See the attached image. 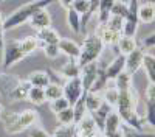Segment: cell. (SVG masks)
I'll use <instances>...</instances> for the list:
<instances>
[{
  "label": "cell",
  "instance_id": "6da1fadb",
  "mask_svg": "<svg viewBox=\"0 0 155 137\" xmlns=\"http://www.w3.org/2000/svg\"><path fill=\"white\" fill-rule=\"evenodd\" d=\"M53 2L51 0H34V2H28L22 6H19L17 9H14L9 16L5 17L3 20V31H11L20 25L30 22V19L33 17V14L36 11L42 9V8H47L48 5H51Z\"/></svg>",
  "mask_w": 155,
  "mask_h": 137
},
{
  "label": "cell",
  "instance_id": "7a4b0ae2",
  "mask_svg": "<svg viewBox=\"0 0 155 137\" xmlns=\"http://www.w3.org/2000/svg\"><path fill=\"white\" fill-rule=\"evenodd\" d=\"M104 48H106L104 44L101 42V39L95 33L85 36L81 44V55H79V59H78V66L82 69L88 64L98 62L99 56L104 52Z\"/></svg>",
  "mask_w": 155,
  "mask_h": 137
},
{
  "label": "cell",
  "instance_id": "3957f363",
  "mask_svg": "<svg viewBox=\"0 0 155 137\" xmlns=\"http://www.w3.org/2000/svg\"><path fill=\"white\" fill-rule=\"evenodd\" d=\"M25 58H27V55L23 52L20 41H17V39L6 41L5 47L2 50V69H9Z\"/></svg>",
  "mask_w": 155,
  "mask_h": 137
},
{
  "label": "cell",
  "instance_id": "277c9868",
  "mask_svg": "<svg viewBox=\"0 0 155 137\" xmlns=\"http://www.w3.org/2000/svg\"><path fill=\"white\" fill-rule=\"evenodd\" d=\"M37 120H39V114L34 109H25V111L19 112V115H17L14 123L5 128V132L9 134V135L19 134V132H22L25 129L33 128V125H36Z\"/></svg>",
  "mask_w": 155,
  "mask_h": 137
},
{
  "label": "cell",
  "instance_id": "5b68a950",
  "mask_svg": "<svg viewBox=\"0 0 155 137\" xmlns=\"http://www.w3.org/2000/svg\"><path fill=\"white\" fill-rule=\"evenodd\" d=\"M64 98L70 103V106H76V103L82 98L84 87H82V81L81 78H73V80H65L64 83Z\"/></svg>",
  "mask_w": 155,
  "mask_h": 137
},
{
  "label": "cell",
  "instance_id": "8992f818",
  "mask_svg": "<svg viewBox=\"0 0 155 137\" xmlns=\"http://www.w3.org/2000/svg\"><path fill=\"white\" fill-rule=\"evenodd\" d=\"M138 25H140V19H138V0H130V2H129V14L124 19L123 36L135 37V34L138 31Z\"/></svg>",
  "mask_w": 155,
  "mask_h": 137
},
{
  "label": "cell",
  "instance_id": "52a82bcc",
  "mask_svg": "<svg viewBox=\"0 0 155 137\" xmlns=\"http://www.w3.org/2000/svg\"><path fill=\"white\" fill-rule=\"evenodd\" d=\"M99 73L101 69L98 67V62H93V64H88L85 67L81 69V81H82V87H84V92L88 94L92 91V87L95 86V83L99 78Z\"/></svg>",
  "mask_w": 155,
  "mask_h": 137
},
{
  "label": "cell",
  "instance_id": "ba28073f",
  "mask_svg": "<svg viewBox=\"0 0 155 137\" xmlns=\"http://www.w3.org/2000/svg\"><path fill=\"white\" fill-rule=\"evenodd\" d=\"M144 56H146V52L143 47H138L135 52H132L129 56H126V70L129 75H134L137 72H140L143 69V61H144Z\"/></svg>",
  "mask_w": 155,
  "mask_h": 137
},
{
  "label": "cell",
  "instance_id": "9c48e42d",
  "mask_svg": "<svg viewBox=\"0 0 155 137\" xmlns=\"http://www.w3.org/2000/svg\"><path fill=\"white\" fill-rule=\"evenodd\" d=\"M95 34L101 39V42L104 44V47H113V45H118L120 39H121V33H116V31H112L110 28H107L106 23H98V27L95 30Z\"/></svg>",
  "mask_w": 155,
  "mask_h": 137
},
{
  "label": "cell",
  "instance_id": "30bf717a",
  "mask_svg": "<svg viewBox=\"0 0 155 137\" xmlns=\"http://www.w3.org/2000/svg\"><path fill=\"white\" fill-rule=\"evenodd\" d=\"M20 78L11 73H0V97L9 100L11 94L20 84Z\"/></svg>",
  "mask_w": 155,
  "mask_h": 137
},
{
  "label": "cell",
  "instance_id": "8fae6325",
  "mask_svg": "<svg viewBox=\"0 0 155 137\" xmlns=\"http://www.w3.org/2000/svg\"><path fill=\"white\" fill-rule=\"evenodd\" d=\"M137 95H135V91L130 89V91H126V92H120V97H118V103H116V112L118 114H123V112H129V111H135L137 108Z\"/></svg>",
  "mask_w": 155,
  "mask_h": 137
},
{
  "label": "cell",
  "instance_id": "7c38bea8",
  "mask_svg": "<svg viewBox=\"0 0 155 137\" xmlns=\"http://www.w3.org/2000/svg\"><path fill=\"white\" fill-rule=\"evenodd\" d=\"M124 70H126V56L118 55V56L113 58V61H112L102 72H104V75H106V78L109 80V83H110V81L113 83Z\"/></svg>",
  "mask_w": 155,
  "mask_h": 137
},
{
  "label": "cell",
  "instance_id": "4fadbf2b",
  "mask_svg": "<svg viewBox=\"0 0 155 137\" xmlns=\"http://www.w3.org/2000/svg\"><path fill=\"white\" fill-rule=\"evenodd\" d=\"M59 50L61 55L67 56L71 61H78L81 55V44H78L73 39H68V37H62L59 41Z\"/></svg>",
  "mask_w": 155,
  "mask_h": 137
},
{
  "label": "cell",
  "instance_id": "5bb4252c",
  "mask_svg": "<svg viewBox=\"0 0 155 137\" xmlns=\"http://www.w3.org/2000/svg\"><path fill=\"white\" fill-rule=\"evenodd\" d=\"M123 118L121 115L116 112L115 109L109 114V117L106 118L104 122V128H102V134H104V137H113L116 132H120L123 128Z\"/></svg>",
  "mask_w": 155,
  "mask_h": 137
},
{
  "label": "cell",
  "instance_id": "9a60e30c",
  "mask_svg": "<svg viewBox=\"0 0 155 137\" xmlns=\"http://www.w3.org/2000/svg\"><path fill=\"white\" fill-rule=\"evenodd\" d=\"M30 25L36 30V31H41V30H45V28H51V16L47 8H42L36 11L33 17L30 19Z\"/></svg>",
  "mask_w": 155,
  "mask_h": 137
},
{
  "label": "cell",
  "instance_id": "2e32d148",
  "mask_svg": "<svg viewBox=\"0 0 155 137\" xmlns=\"http://www.w3.org/2000/svg\"><path fill=\"white\" fill-rule=\"evenodd\" d=\"M76 126H78L79 137H93V135L99 131L96 122L93 120V117L90 115V114H87V115L81 120V123H78Z\"/></svg>",
  "mask_w": 155,
  "mask_h": 137
},
{
  "label": "cell",
  "instance_id": "e0dca14e",
  "mask_svg": "<svg viewBox=\"0 0 155 137\" xmlns=\"http://www.w3.org/2000/svg\"><path fill=\"white\" fill-rule=\"evenodd\" d=\"M36 37L39 41V47H41V48L44 45H50V44H59V41L62 39V37L59 36V33H58V30H54L53 27L37 31Z\"/></svg>",
  "mask_w": 155,
  "mask_h": 137
},
{
  "label": "cell",
  "instance_id": "ac0fdd59",
  "mask_svg": "<svg viewBox=\"0 0 155 137\" xmlns=\"http://www.w3.org/2000/svg\"><path fill=\"white\" fill-rule=\"evenodd\" d=\"M138 19L140 23H150L155 20V3L138 2Z\"/></svg>",
  "mask_w": 155,
  "mask_h": 137
},
{
  "label": "cell",
  "instance_id": "d6986e66",
  "mask_svg": "<svg viewBox=\"0 0 155 137\" xmlns=\"http://www.w3.org/2000/svg\"><path fill=\"white\" fill-rule=\"evenodd\" d=\"M27 80L30 81L31 87H41V89H45L47 86H50L51 83H53L50 73L45 72V70H36V72L30 73Z\"/></svg>",
  "mask_w": 155,
  "mask_h": 137
},
{
  "label": "cell",
  "instance_id": "ffe728a7",
  "mask_svg": "<svg viewBox=\"0 0 155 137\" xmlns=\"http://www.w3.org/2000/svg\"><path fill=\"white\" fill-rule=\"evenodd\" d=\"M58 72L65 80H73V78H79L81 77V67L78 66V61H71V59H68L64 66H61L58 69Z\"/></svg>",
  "mask_w": 155,
  "mask_h": 137
},
{
  "label": "cell",
  "instance_id": "44dd1931",
  "mask_svg": "<svg viewBox=\"0 0 155 137\" xmlns=\"http://www.w3.org/2000/svg\"><path fill=\"white\" fill-rule=\"evenodd\" d=\"M65 19H67V25H68V28L76 33V34H79L82 31V20H81V16L78 14V12L73 9V6H68L65 9Z\"/></svg>",
  "mask_w": 155,
  "mask_h": 137
},
{
  "label": "cell",
  "instance_id": "7402d4cb",
  "mask_svg": "<svg viewBox=\"0 0 155 137\" xmlns=\"http://www.w3.org/2000/svg\"><path fill=\"white\" fill-rule=\"evenodd\" d=\"M102 104H104V97L102 94H96V92H88L85 95V108L88 114L96 112Z\"/></svg>",
  "mask_w": 155,
  "mask_h": 137
},
{
  "label": "cell",
  "instance_id": "603a6c76",
  "mask_svg": "<svg viewBox=\"0 0 155 137\" xmlns=\"http://www.w3.org/2000/svg\"><path fill=\"white\" fill-rule=\"evenodd\" d=\"M118 55H123V56H129L132 52L138 48V44L135 41V37H127V36H121V39L118 42Z\"/></svg>",
  "mask_w": 155,
  "mask_h": 137
},
{
  "label": "cell",
  "instance_id": "cb8c5ba5",
  "mask_svg": "<svg viewBox=\"0 0 155 137\" xmlns=\"http://www.w3.org/2000/svg\"><path fill=\"white\" fill-rule=\"evenodd\" d=\"M31 89V84L28 80H22L20 84L14 89V92L11 94L9 101H23V100H28V92Z\"/></svg>",
  "mask_w": 155,
  "mask_h": 137
},
{
  "label": "cell",
  "instance_id": "d4e9b609",
  "mask_svg": "<svg viewBox=\"0 0 155 137\" xmlns=\"http://www.w3.org/2000/svg\"><path fill=\"white\" fill-rule=\"evenodd\" d=\"M115 3V0H101L99 2V8H98V22L101 23H107V20L110 19V12H112V6Z\"/></svg>",
  "mask_w": 155,
  "mask_h": 137
},
{
  "label": "cell",
  "instance_id": "484cf974",
  "mask_svg": "<svg viewBox=\"0 0 155 137\" xmlns=\"http://www.w3.org/2000/svg\"><path fill=\"white\" fill-rule=\"evenodd\" d=\"M64 97V87L58 83H51L50 86L45 87V98H47V101L51 103V101H54V100H59Z\"/></svg>",
  "mask_w": 155,
  "mask_h": 137
},
{
  "label": "cell",
  "instance_id": "4316f807",
  "mask_svg": "<svg viewBox=\"0 0 155 137\" xmlns=\"http://www.w3.org/2000/svg\"><path fill=\"white\" fill-rule=\"evenodd\" d=\"M28 101L34 106H41L47 101L45 98V89H41V87H31L28 92Z\"/></svg>",
  "mask_w": 155,
  "mask_h": 137
},
{
  "label": "cell",
  "instance_id": "83f0119b",
  "mask_svg": "<svg viewBox=\"0 0 155 137\" xmlns=\"http://www.w3.org/2000/svg\"><path fill=\"white\" fill-rule=\"evenodd\" d=\"M143 69L149 78V83L155 84V55L146 53L144 61H143Z\"/></svg>",
  "mask_w": 155,
  "mask_h": 137
},
{
  "label": "cell",
  "instance_id": "f1b7e54d",
  "mask_svg": "<svg viewBox=\"0 0 155 137\" xmlns=\"http://www.w3.org/2000/svg\"><path fill=\"white\" fill-rule=\"evenodd\" d=\"M113 84H115V87H116L120 92L130 91V89H132V75H129L127 72H123L120 77L113 81Z\"/></svg>",
  "mask_w": 155,
  "mask_h": 137
},
{
  "label": "cell",
  "instance_id": "f546056e",
  "mask_svg": "<svg viewBox=\"0 0 155 137\" xmlns=\"http://www.w3.org/2000/svg\"><path fill=\"white\" fill-rule=\"evenodd\" d=\"M51 137H79V132H78V126L76 125H70V126H59L54 129V132L51 134Z\"/></svg>",
  "mask_w": 155,
  "mask_h": 137
},
{
  "label": "cell",
  "instance_id": "4dcf8cb0",
  "mask_svg": "<svg viewBox=\"0 0 155 137\" xmlns=\"http://www.w3.org/2000/svg\"><path fill=\"white\" fill-rule=\"evenodd\" d=\"M129 14V2H121L118 0L112 6V12H110V17H121V19H126Z\"/></svg>",
  "mask_w": 155,
  "mask_h": 137
},
{
  "label": "cell",
  "instance_id": "1f68e13d",
  "mask_svg": "<svg viewBox=\"0 0 155 137\" xmlns=\"http://www.w3.org/2000/svg\"><path fill=\"white\" fill-rule=\"evenodd\" d=\"M20 44H22V48H23V52L25 55H31L34 53L36 50L39 48V41H37V37L36 36H27V37H23V39H20Z\"/></svg>",
  "mask_w": 155,
  "mask_h": 137
},
{
  "label": "cell",
  "instance_id": "d6a6232c",
  "mask_svg": "<svg viewBox=\"0 0 155 137\" xmlns=\"http://www.w3.org/2000/svg\"><path fill=\"white\" fill-rule=\"evenodd\" d=\"M102 97H104V101L109 103L112 108L116 106V103H118V97H120V91L113 86H107L106 87V91L102 92Z\"/></svg>",
  "mask_w": 155,
  "mask_h": 137
},
{
  "label": "cell",
  "instance_id": "836d02e7",
  "mask_svg": "<svg viewBox=\"0 0 155 137\" xmlns=\"http://www.w3.org/2000/svg\"><path fill=\"white\" fill-rule=\"evenodd\" d=\"M56 117H58L59 125H62V126H70V125H74V109L70 106L68 109L56 114Z\"/></svg>",
  "mask_w": 155,
  "mask_h": 137
},
{
  "label": "cell",
  "instance_id": "e575fe53",
  "mask_svg": "<svg viewBox=\"0 0 155 137\" xmlns=\"http://www.w3.org/2000/svg\"><path fill=\"white\" fill-rule=\"evenodd\" d=\"M71 6L78 14L82 17L88 12L90 6H92V2H90V0H71Z\"/></svg>",
  "mask_w": 155,
  "mask_h": 137
},
{
  "label": "cell",
  "instance_id": "d590c367",
  "mask_svg": "<svg viewBox=\"0 0 155 137\" xmlns=\"http://www.w3.org/2000/svg\"><path fill=\"white\" fill-rule=\"evenodd\" d=\"M68 108H70V103H68L64 97L59 98V100H54V101H51V103H50V111L53 112V114H59V112L65 111V109H68Z\"/></svg>",
  "mask_w": 155,
  "mask_h": 137
},
{
  "label": "cell",
  "instance_id": "8d00e7d4",
  "mask_svg": "<svg viewBox=\"0 0 155 137\" xmlns=\"http://www.w3.org/2000/svg\"><path fill=\"white\" fill-rule=\"evenodd\" d=\"M17 115H19V112H14V111H3L2 114H0V122L3 123V128H6V126H9V125H12L16 122V118H17Z\"/></svg>",
  "mask_w": 155,
  "mask_h": 137
},
{
  "label": "cell",
  "instance_id": "74e56055",
  "mask_svg": "<svg viewBox=\"0 0 155 137\" xmlns=\"http://www.w3.org/2000/svg\"><path fill=\"white\" fill-rule=\"evenodd\" d=\"M44 55L48 59H56L61 56V50H59V44H50V45H44Z\"/></svg>",
  "mask_w": 155,
  "mask_h": 137
},
{
  "label": "cell",
  "instance_id": "f35d334b",
  "mask_svg": "<svg viewBox=\"0 0 155 137\" xmlns=\"http://www.w3.org/2000/svg\"><path fill=\"white\" fill-rule=\"evenodd\" d=\"M106 25H107V28H110L112 31H116V33H121V34H123L124 19H121V17H110Z\"/></svg>",
  "mask_w": 155,
  "mask_h": 137
},
{
  "label": "cell",
  "instance_id": "ab89813d",
  "mask_svg": "<svg viewBox=\"0 0 155 137\" xmlns=\"http://www.w3.org/2000/svg\"><path fill=\"white\" fill-rule=\"evenodd\" d=\"M144 120L150 128L155 129V103H146V114Z\"/></svg>",
  "mask_w": 155,
  "mask_h": 137
},
{
  "label": "cell",
  "instance_id": "60d3db41",
  "mask_svg": "<svg viewBox=\"0 0 155 137\" xmlns=\"http://www.w3.org/2000/svg\"><path fill=\"white\" fill-rule=\"evenodd\" d=\"M146 103H155V84L152 83L146 87Z\"/></svg>",
  "mask_w": 155,
  "mask_h": 137
},
{
  "label": "cell",
  "instance_id": "b9f144b4",
  "mask_svg": "<svg viewBox=\"0 0 155 137\" xmlns=\"http://www.w3.org/2000/svg\"><path fill=\"white\" fill-rule=\"evenodd\" d=\"M30 137H51V134H48L44 128H31L28 131Z\"/></svg>",
  "mask_w": 155,
  "mask_h": 137
},
{
  "label": "cell",
  "instance_id": "7bdbcfd3",
  "mask_svg": "<svg viewBox=\"0 0 155 137\" xmlns=\"http://www.w3.org/2000/svg\"><path fill=\"white\" fill-rule=\"evenodd\" d=\"M153 47H155V31L143 39V48H153Z\"/></svg>",
  "mask_w": 155,
  "mask_h": 137
},
{
  "label": "cell",
  "instance_id": "ee69618b",
  "mask_svg": "<svg viewBox=\"0 0 155 137\" xmlns=\"http://www.w3.org/2000/svg\"><path fill=\"white\" fill-rule=\"evenodd\" d=\"M124 134H126V137H155V132H137V131H132V129L129 134L124 131Z\"/></svg>",
  "mask_w": 155,
  "mask_h": 137
},
{
  "label": "cell",
  "instance_id": "f6af8a7d",
  "mask_svg": "<svg viewBox=\"0 0 155 137\" xmlns=\"http://www.w3.org/2000/svg\"><path fill=\"white\" fill-rule=\"evenodd\" d=\"M93 137H104V134H102V131H98V132H96Z\"/></svg>",
  "mask_w": 155,
  "mask_h": 137
},
{
  "label": "cell",
  "instance_id": "bcb514c9",
  "mask_svg": "<svg viewBox=\"0 0 155 137\" xmlns=\"http://www.w3.org/2000/svg\"><path fill=\"white\" fill-rule=\"evenodd\" d=\"M3 111H5V108H3L2 104H0V114H2V112H3Z\"/></svg>",
  "mask_w": 155,
  "mask_h": 137
},
{
  "label": "cell",
  "instance_id": "7dc6e473",
  "mask_svg": "<svg viewBox=\"0 0 155 137\" xmlns=\"http://www.w3.org/2000/svg\"><path fill=\"white\" fill-rule=\"evenodd\" d=\"M153 3H155V2H153Z\"/></svg>",
  "mask_w": 155,
  "mask_h": 137
}]
</instances>
